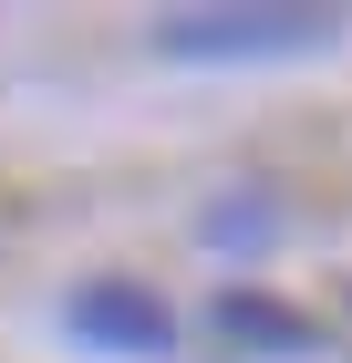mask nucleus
I'll use <instances>...</instances> for the list:
<instances>
[{"mask_svg": "<svg viewBox=\"0 0 352 363\" xmlns=\"http://www.w3.org/2000/svg\"><path fill=\"white\" fill-rule=\"evenodd\" d=\"M342 333H352V301H342Z\"/></svg>", "mask_w": 352, "mask_h": 363, "instance_id": "obj_5", "label": "nucleus"}, {"mask_svg": "<svg viewBox=\"0 0 352 363\" xmlns=\"http://www.w3.org/2000/svg\"><path fill=\"white\" fill-rule=\"evenodd\" d=\"M73 333L104 342V353H166V342H176V311H166L145 280H83L73 291Z\"/></svg>", "mask_w": 352, "mask_h": 363, "instance_id": "obj_2", "label": "nucleus"}, {"mask_svg": "<svg viewBox=\"0 0 352 363\" xmlns=\"http://www.w3.org/2000/svg\"><path fill=\"white\" fill-rule=\"evenodd\" d=\"M217 333H228V342H249V353H270V363H300V353H322L311 311L270 301V291H228V301H217Z\"/></svg>", "mask_w": 352, "mask_h": 363, "instance_id": "obj_3", "label": "nucleus"}, {"mask_svg": "<svg viewBox=\"0 0 352 363\" xmlns=\"http://www.w3.org/2000/svg\"><path fill=\"white\" fill-rule=\"evenodd\" d=\"M270 228H280L270 197H217V208H208V239H217V250H259Z\"/></svg>", "mask_w": 352, "mask_h": 363, "instance_id": "obj_4", "label": "nucleus"}, {"mask_svg": "<svg viewBox=\"0 0 352 363\" xmlns=\"http://www.w3.org/2000/svg\"><path fill=\"white\" fill-rule=\"evenodd\" d=\"M331 11H166L156 52L176 62H280V52H322Z\"/></svg>", "mask_w": 352, "mask_h": 363, "instance_id": "obj_1", "label": "nucleus"}]
</instances>
